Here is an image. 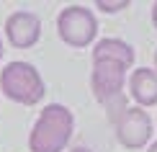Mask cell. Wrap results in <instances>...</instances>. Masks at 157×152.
I'll return each mask as SVG.
<instances>
[{"label":"cell","instance_id":"obj_11","mask_svg":"<svg viewBox=\"0 0 157 152\" xmlns=\"http://www.w3.org/2000/svg\"><path fill=\"white\" fill-rule=\"evenodd\" d=\"M67 152H90L88 147H72V150H67Z\"/></svg>","mask_w":157,"mask_h":152},{"label":"cell","instance_id":"obj_2","mask_svg":"<svg viewBox=\"0 0 157 152\" xmlns=\"http://www.w3.org/2000/svg\"><path fill=\"white\" fill-rule=\"evenodd\" d=\"M47 93L44 77L31 62L16 59L0 70V95L21 106H36Z\"/></svg>","mask_w":157,"mask_h":152},{"label":"cell","instance_id":"obj_5","mask_svg":"<svg viewBox=\"0 0 157 152\" xmlns=\"http://www.w3.org/2000/svg\"><path fill=\"white\" fill-rule=\"evenodd\" d=\"M152 129L155 124L149 119V114L139 106H134V108H126L121 116H116L113 134L124 150H142L152 139Z\"/></svg>","mask_w":157,"mask_h":152},{"label":"cell","instance_id":"obj_6","mask_svg":"<svg viewBox=\"0 0 157 152\" xmlns=\"http://www.w3.org/2000/svg\"><path fill=\"white\" fill-rule=\"evenodd\" d=\"M5 39L16 49H31L41 39V18L31 10H16L5 18Z\"/></svg>","mask_w":157,"mask_h":152},{"label":"cell","instance_id":"obj_12","mask_svg":"<svg viewBox=\"0 0 157 152\" xmlns=\"http://www.w3.org/2000/svg\"><path fill=\"white\" fill-rule=\"evenodd\" d=\"M147 152H157V142H152V144H149V150Z\"/></svg>","mask_w":157,"mask_h":152},{"label":"cell","instance_id":"obj_9","mask_svg":"<svg viewBox=\"0 0 157 152\" xmlns=\"http://www.w3.org/2000/svg\"><path fill=\"white\" fill-rule=\"evenodd\" d=\"M129 0H95V8L101 13H119V10H126L129 8Z\"/></svg>","mask_w":157,"mask_h":152},{"label":"cell","instance_id":"obj_7","mask_svg":"<svg viewBox=\"0 0 157 152\" xmlns=\"http://www.w3.org/2000/svg\"><path fill=\"white\" fill-rule=\"evenodd\" d=\"M129 95L139 108L157 106V72L152 67H136L129 75Z\"/></svg>","mask_w":157,"mask_h":152},{"label":"cell","instance_id":"obj_1","mask_svg":"<svg viewBox=\"0 0 157 152\" xmlns=\"http://www.w3.org/2000/svg\"><path fill=\"white\" fill-rule=\"evenodd\" d=\"M75 131V114L62 103L41 108L29 134V152H64Z\"/></svg>","mask_w":157,"mask_h":152},{"label":"cell","instance_id":"obj_4","mask_svg":"<svg viewBox=\"0 0 157 152\" xmlns=\"http://www.w3.org/2000/svg\"><path fill=\"white\" fill-rule=\"evenodd\" d=\"M57 34L67 47L85 49L98 39V18L85 5H67L57 16Z\"/></svg>","mask_w":157,"mask_h":152},{"label":"cell","instance_id":"obj_14","mask_svg":"<svg viewBox=\"0 0 157 152\" xmlns=\"http://www.w3.org/2000/svg\"><path fill=\"white\" fill-rule=\"evenodd\" d=\"M155 72H157V52H155Z\"/></svg>","mask_w":157,"mask_h":152},{"label":"cell","instance_id":"obj_13","mask_svg":"<svg viewBox=\"0 0 157 152\" xmlns=\"http://www.w3.org/2000/svg\"><path fill=\"white\" fill-rule=\"evenodd\" d=\"M3 52L5 49H3V36H0V59H3Z\"/></svg>","mask_w":157,"mask_h":152},{"label":"cell","instance_id":"obj_8","mask_svg":"<svg viewBox=\"0 0 157 152\" xmlns=\"http://www.w3.org/2000/svg\"><path fill=\"white\" fill-rule=\"evenodd\" d=\"M90 59H113V62H121L124 67L132 70L134 67V49H132V44H126L124 39L103 36V39H98L93 44Z\"/></svg>","mask_w":157,"mask_h":152},{"label":"cell","instance_id":"obj_10","mask_svg":"<svg viewBox=\"0 0 157 152\" xmlns=\"http://www.w3.org/2000/svg\"><path fill=\"white\" fill-rule=\"evenodd\" d=\"M152 26H155V29H157V0H155V3H152Z\"/></svg>","mask_w":157,"mask_h":152},{"label":"cell","instance_id":"obj_3","mask_svg":"<svg viewBox=\"0 0 157 152\" xmlns=\"http://www.w3.org/2000/svg\"><path fill=\"white\" fill-rule=\"evenodd\" d=\"M126 72L129 67L113 59H93V70H90V90L95 101L119 116L126 111V95H124Z\"/></svg>","mask_w":157,"mask_h":152}]
</instances>
